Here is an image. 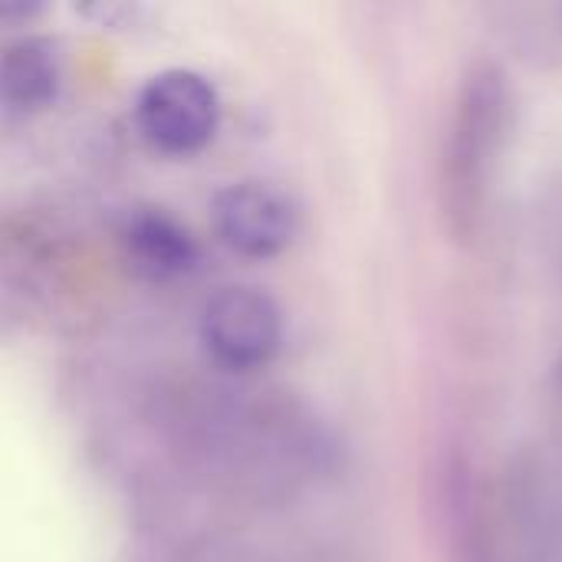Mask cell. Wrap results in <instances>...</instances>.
I'll return each mask as SVG.
<instances>
[{"label":"cell","instance_id":"cell-1","mask_svg":"<svg viewBox=\"0 0 562 562\" xmlns=\"http://www.w3.org/2000/svg\"><path fill=\"white\" fill-rule=\"evenodd\" d=\"M510 132V76L497 59L481 56L458 76L441 151V211L458 244H471L484 234Z\"/></svg>","mask_w":562,"mask_h":562},{"label":"cell","instance_id":"cell-2","mask_svg":"<svg viewBox=\"0 0 562 562\" xmlns=\"http://www.w3.org/2000/svg\"><path fill=\"white\" fill-rule=\"evenodd\" d=\"M201 339L217 366L257 372L270 366L283 346V310L257 286H224L204 306Z\"/></svg>","mask_w":562,"mask_h":562},{"label":"cell","instance_id":"cell-3","mask_svg":"<svg viewBox=\"0 0 562 562\" xmlns=\"http://www.w3.org/2000/svg\"><path fill=\"white\" fill-rule=\"evenodd\" d=\"M135 115L155 148L168 155H191L214 138L221 99L207 76L194 69H165L138 92Z\"/></svg>","mask_w":562,"mask_h":562},{"label":"cell","instance_id":"cell-4","mask_svg":"<svg viewBox=\"0 0 562 562\" xmlns=\"http://www.w3.org/2000/svg\"><path fill=\"white\" fill-rule=\"evenodd\" d=\"M214 231L240 257H280L300 231V211L286 191L263 181H240L224 188L211 204Z\"/></svg>","mask_w":562,"mask_h":562},{"label":"cell","instance_id":"cell-5","mask_svg":"<svg viewBox=\"0 0 562 562\" xmlns=\"http://www.w3.org/2000/svg\"><path fill=\"white\" fill-rule=\"evenodd\" d=\"M119 237L132 267L148 280L188 277L201 260L194 234L171 211L155 204L132 207L122 221Z\"/></svg>","mask_w":562,"mask_h":562},{"label":"cell","instance_id":"cell-6","mask_svg":"<svg viewBox=\"0 0 562 562\" xmlns=\"http://www.w3.org/2000/svg\"><path fill=\"white\" fill-rule=\"evenodd\" d=\"M63 82L59 53L49 40L26 36L0 49V102L16 112H40L56 102Z\"/></svg>","mask_w":562,"mask_h":562},{"label":"cell","instance_id":"cell-7","mask_svg":"<svg viewBox=\"0 0 562 562\" xmlns=\"http://www.w3.org/2000/svg\"><path fill=\"white\" fill-rule=\"evenodd\" d=\"M40 13V3H0V20H10V16H33Z\"/></svg>","mask_w":562,"mask_h":562},{"label":"cell","instance_id":"cell-8","mask_svg":"<svg viewBox=\"0 0 562 562\" xmlns=\"http://www.w3.org/2000/svg\"><path fill=\"white\" fill-rule=\"evenodd\" d=\"M560 23H562V7H560Z\"/></svg>","mask_w":562,"mask_h":562}]
</instances>
